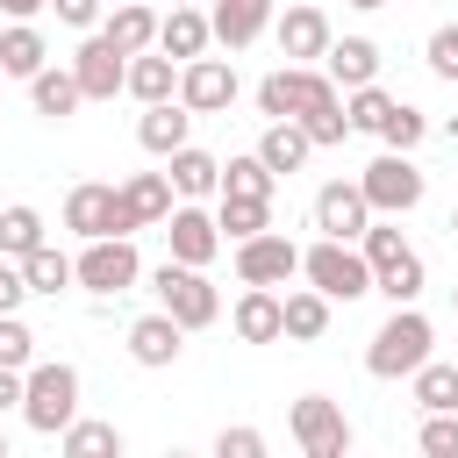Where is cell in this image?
<instances>
[{
    "label": "cell",
    "instance_id": "cell-9",
    "mask_svg": "<svg viewBox=\"0 0 458 458\" xmlns=\"http://www.w3.org/2000/svg\"><path fill=\"white\" fill-rule=\"evenodd\" d=\"M293 272H301V243L286 229H258V236L236 243V279L243 286H286Z\"/></svg>",
    "mask_w": 458,
    "mask_h": 458
},
{
    "label": "cell",
    "instance_id": "cell-20",
    "mask_svg": "<svg viewBox=\"0 0 458 458\" xmlns=\"http://www.w3.org/2000/svg\"><path fill=\"white\" fill-rule=\"evenodd\" d=\"M215 43L222 50H243V43H258L265 29H272V0H215Z\"/></svg>",
    "mask_w": 458,
    "mask_h": 458
},
{
    "label": "cell",
    "instance_id": "cell-45",
    "mask_svg": "<svg viewBox=\"0 0 458 458\" xmlns=\"http://www.w3.org/2000/svg\"><path fill=\"white\" fill-rule=\"evenodd\" d=\"M50 7H57V21H64V29H93L107 0H50Z\"/></svg>",
    "mask_w": 458,
    "mask_h": 458
},
{
    "label": "cell",
    "instance_id": "cell-32",
    "mask_svg": "<svg viewBox=\"0 0 458 458\" xmlns=\"http://www.w3.org/2000/svg\"><path fill=\"white\" fill-rule=\"evenodd\" d=\"M322 329H329V293L322 286H293L286 293V336L293 344H315Z\"/></svg>",
    "mask_w": 458,
    "mask_h": 458
},
{
    "label": "cell",
    "instance_id": "cell-10",
    "mask_svg": "<svg viewBox=\"0 0 458 458\" xmlns=\"http://www.w3.org/2000/svg\"><path fill=\"white\" fill-rule=\"evenodd\" d=\"M286 422H293V444H301L308 458H344V451H351V422H344V408H336L329 394H301Z\"/></svg>",
    "mask_w": 458,
    "mask_h": 458
},
{
    "label": "cell",
    "instance_id": "cell-49",
    "mask_svg": "<svg viewBox=\"0 0 458 458\" xmlns=\"http://www.w3.org/2000/svg\"><path fill=\"white\" fill-rule=\"evenodd\" d=\"M0 458H7V429H0Z\"/></svg>",
    "mask_w": 458,
    "mask_h": 458
},
{
    "label": "cell",
    "instance_id": "cell-31",
    "mask_svg": "<svg viewBox=\"0 0 458 458\" xmlns=\"http://www.w3.org/2000/svg\"><path fill=\"white\" fill-rule=\"evenodd\" d=\"M21 272H29V293H64V286L79 279V258H64L57 243H36V250L21 258Z\"/></svg>",
    "mask_w": 458,
    "mask_h": 458
},
{
    "label": "cell",
    "instance_id": "cell-51",
    "mask_svg": "<svg viewBox=\"0 0 458 458\" xmlns=\"http://www.w3.org/2000/svg\"><path fill=\"white\" fill-rule=\"evenodd\" d=\"M172 7H193V0H172Z\"/></svg>",
    "mask_w": 458,
    "mask_h": 458
},
{
    "label": "cell",
    "instance_id": "cell-36",
    "mask_svg": "<svg viewBox=\"0 0 458 458\" xmlns=\"http://www.w3.org/2000/svg\"><path fill=\"white\" fill-rule=\"evenodd\" d=\"M36 243H43V215H36L29 200L0 208V250H7V258H29Z\"/></svg>",
    "mask_w": 458,
    "mask_h": 458
},
{
    "label": "cell",
    "instance_id": "cell-39",
    "mask_svg": "<svg viewBox=\"0 0 458 458\" xmlns=\"http://www.w3.org/2000/svg\"><path fill=\"white\" fill-rule=\"evenodd\" d=\"M429 458H458V408H429L422 415V437H415Z\"/></svg>",
    "mask_w": 458,
    "mask_h": 458
},
{
    "label": "cell",
    "instance_id": "cell-18",
    "mask_svg": "<svg viewBox=\"0 0 458 458\" xmlns=\"http://www.w3.org/2000/svg\"><path fill=\"white\" fill-rule=\"evenodd\" d=\"M186 136H193V107H186V100H150V107H143V122H136V143H143L150 157L186 150Z\"/></svg>",
    "mask_w": 458,
    "mask_h": 458
},
{
    "label": "cell",
    "instance_id": "cell-40",
    "mask_svg": "<svg viewBox=\"0 0 458 458\" xmlns=\"http://www.w3.org/2000/svg\"><path fill=\"white\" fill-rule=\"evenodd\" d=\"M0 365H14V372H29V365H36V336H29V322H21V315H0Z\"/></svg>",
    "mask_w": 458,
    "mask_h": 458
},
{
    "label": "cell",
    "instance_id": "cell-23",
    "mask_svg": "<svg viewBox=\"0 0 458 458\" xmlns=\"http://www.w3.org/2000/svg\"><path fill=\"white\" fill-rule=\"evenodd\" d=\"M157 21H165V14H150L143 0H114V14L100 21V36H107L114 50H129V57H136V50H150V43H157Z\"/></svg>",
    "mask_w": 458,
    "mask_h": 458
},
{
    "label": "cell",
    "instance_id": "cell-38",
    "mask_svg": "<svg viewBox=\"0 0 458 458\" xmlns=\"http://www.w3.org/2000/svg\"><path fill=\"white\" fill-rule=\"evenodd\" d=\"M422 136H429V114H422V107H408V100H394V114L379 122V143H386V150H415Z\"/></svg>",
    "mask_w": 458,
    "mask_h": 458
},
{
    "label": "cell",
    "instance_id": "cell-41",
    "mask_svg": "<svg viewBox=\"0 0 458 458\" xmlns=\"http://www.w3.org/2000/svg\"><path fill=\"white\" fill-rule=\"evenodd\" d=\"M301 129H308V136H315V150H322V143H344V136H351V114H344V100H329V107L301 114Z\"/></svg>",
    "mask_w": 458,
    "mask_h": 458
},
{
    "label": "cell",
    "instance_id": "cell-19",
    "mask_svg": "<svg viewBox=\"0 0 458 458\" xmlns=\"http://www.w3.org/2000/svg\"><path fill=\"white\" fill-rule=\"evenodd\" d=\"M208 43H215V21H208L200 7H172V14L157 21V50H165V57H179V64L208 57Z\"/></svg>",
    "mask_w": 458,
    "mask_h": 458
},
{
    "label": "cell",
    "instance_id": "cell-2",
    "mask_svg": "<svg viewBox=\"0 0 458 458\" xmlns=\"http://www.w3.org/2000/svg\"><path fill=\"white\" fill-rule=\"evenodd\" d=\"M72 415H79V365L36 358V365H29V394H21V422H29L36 437H64Z\"/></svg>",
    "mask_w": 458,
    "mask_h": 458
},
{
    "label": "cell",
    "instance_id": "cell-15",
    "mask_svg": "<svg viewBox=\"0 0 458 458\" xmlns=\"http://www.w3.org/2000/svg\"><path fill=\"white\" fill-rule=\"evenodd\" d=\"M179 100H186L193 114H222V107L236 100V64H222V57L179 64Z\"/></svg>",
    "mask_w": 458,
    "mask_h": 458
},
{
    "label": "cell",
    "instance_id": "cell-3",
    "mask_svg": "<svg viewBox=\"0 0 458 458\" xmlns=\"http://www.w3.org/2000/svg\"><path fill=\"white\" fill-rule=\"evenodd\" d=\"M329 100H344V86L329 79V72H308V64H279V72H265L258 79V114L265 122H301V114H315V107H329Z\"/></svg>",
    "mask_w": 458,
    "mask_h": 458
},
{
    "label": "cell",
    "instance_id": "cell-24",
    "mask_svg": "<svg viewBox=\"0 0 458 458\" xmlns=\"http://www.w3.org/2000/svg\"><path fill=\"white\" fill-rule=\"evenodd\" d=\"M172 193H179V186H172V172H136V179L122 186V208H129V222H136V229H150V222H165V215H172Z\"/></svg>",
    "mask_w": 458,
    "mask_h": 458
},
{
    "label": "cell",
    "instance_id": "cell-12",
    "mask_svg": "<svg viewBox=\"0 0 458 458\" xmlns=\"http://www.w3.org/2000/svg\"><path fill=\"white\" fill-rule=\"evenodd\" d=\"M365 222H372V200H365V186H358V179H329V186L315 193V229H322V236L358 243V236H365Z\"/></svg>",
    "mask_w": 458,
    "mask_h": 458
},
{
    "label": "cell",
    "instance_id": "cell-4",
    "mask_svg": "<svg viewBox=\"0 0 458 458\" xmlns=\"http://www.w3.org/2000/svg\"><path fill=\"white\" fill-rule=\"evenodd\" d=\"M301 279H308V286H322V293H329V301H344V308L372 293V265H365V250H351L344 236L308 243V250H301Z\"/></svg>",
    "mask_w": 458,
    "mask_h": 458
},
{
    "label": "cell",
    "instance_id": "cell-27",
    "mask_svg": "<svg viewBox=\"0 0 458 458\" xmlns=\"http://www.w3.org/2000/svg\"><path fill=\"white\" fill-rule=\"evenodd\" d=\"M172 165V186H179V200H200V193H222V157H208V150H172L165 157Z\"/></svg>",
    "mask_w": 458,
    "mask_h": 458
},
{
    "label": "cell",
    "instance_id": "cell-11",
    "mask_svg": "<svg viewBox=\"0 0 458 458\" xmlns=\"http://www.w3.org/2000/svg\"><path fill=\"white\" fill-rule=\"evenodd\" d=\"M72 72H79V93H86V100H114V93H129V50H114L107 36H86L79 57H72Z\"/></svg>",
    "mask_w": 458,
    "mask_h": 458
},
{
    "label": "cell",
    "instance_id": "cell-8",
    "mask_svg": "<svg viewBox=\"0 0 458 458\" xmlns=\"http://www.w3.org/2000/svg\"><path fill=\"white\" fill-rule=\"evenodd\" d=\"M64 229L72 236H136V222L122 208V186H100V179L64 193Z\"/></svg>",
    "mask_w": 458,
    "mask_h": 458
},
{
    "label": "cell",
    "instance_id": "cell-26",
    "mask_svg": "<svg viewBox=\"0 0 458 458\" xmlns=\"http://www.w3.org/2000/svg\"><path fill=\"white\" fill-rule=\"evenodd\" d=\"M308 150H315V136H308L293 114H286V122H265V136H258V157H265L272 172H301Z\"/></svg>",
    "mask_w": 458,
    "mask_h": 458
},
{
    "label": "cell",
    "instance_id": "cell-43",
    "mask_svg": "<svg viewBox=\"0 0 458 458\" xmlns=\"http://www.w3.org/2000/svg\"><path fill=\"white\" fill-rule=\"evenodd\" d=\"M215 458H265V429H243V422L222 429L215 437Z\"/></svg>",
    "mask_w": 458,
    "mask_h": 458
},
{
    "label": "cell",
    "instance_id": "cell-17",
    "mask_svg": "<svg viewBox=\"0 0 458 458\" xmlns=\"http://www.w3.org/2000/svg\"><path fill=\"white\" fill-rule=\"evenodd\" d=\"M272 29H279V57H286V64H308V57H322V50L336 43V36H329V14H322V7H286V14L272 21Z\"/></svg>",
    "mask_w": 458,
    "mask_h": 458
},
{
    "label": "cell",
    "instance_id": "cell-29",
    "mask_svg": "<svg viewBox=\"0 0 458 458\" xmlns=\"http://www.w3.org/2000/svg\"><path fill=\"white\" fill-rule=\"evenodd\" d=\"M215 222H222V243H243V236L272 229V200H258V193H222Z\"/></svg>",
    "mask_w": 458,
    "mask_h": 458
},
{
    "label": "cell",
    "instance_id": "cell-1",
    "mask_svg": "<svg viewBox=\"0 0 458 458\" xmlns=\"http://www.w3.org/2000/svg\"><path fill=\"white\" fill-rule=\"evenodd\" d=\"M429 344H437V329H429V315L408 301V308H394V315L372 329V344H365V372H372V379H408V372L429 358Z\"/></svg>",
    "mask_w": 458,
    "mask_h": 458
},
{
    "label": "cell",
    "instance_id": "cell-22",
    "mask_svg": "<svg viewBox=\"0 0 458 458\" xmlns=\"http://www.w3.org/2000/svg\"><path fill=\"white\" fill-rule=\"evenodd\" d=\"M29 100H36V114H50V122H64V114H79V107H86V93H79V72H72V64H43V72L29 79Z\"/></svg>",
    "mask_w": 458,
    "mask_h": 458
},
{
    "label": "cell",
    "instance_id": "cell-21",
    "mask_svg": "<svg viewBox=\"0 0 458 458\" xmlns=\"http://www.w3.org/2000/svg\"><path fill=\"white\" fill-rule=\"evenodd\" d=\"M322 72H329L344 93H351V86H372V79H379V43H372V36H344V43H329V50H322Z\"/></svg>",
    "mask_w": 458,
    "mask_h": 458
},
{
    "label": "cell",
    "instance_id": "cell-53",
    "mask_svg": "<svg viewBox=\"0 0 458 458\" xmlns=\"http://www.w3.org/2000/svg\"><path fill=\"white\" fill-rule=\"evenodd\" d=\"M107 7H114V0H107Z\"/></svg>",
    "mask_w": 458,
    "mask_h": 458
},
{
    "label": "cell",
    "instance_id": "cell-30",
    "mask_svg": "<svg viewBox=\"0 0 458 458\" xmlns=\"http://www.w3.org/2000/svg\"><path fill=\"white\" fill-rule=\"evenodd\" d=\"M57 451H64V458H122V429H114V422H86V415H72L64 437H57Z\"/></svg>",
    "mask_w": 458,
    "mask_h": 458
},
{
    "label": "cell",
    "instance_id": "cell-7",
    "mask_svg": "<svg viewBox=\"0 0 458 458\" xmlns=\"http://www.w3.org/2000/svg\"><path fill=\"white\" fill-rule=\"evenodd\" d=\"M136 279H143V258H136L129 236H86V250H79V286H86L93 301L129 293Z\"/></svg>",
    "mask_w": 458,
    "mask_h": 458
},
{
    "label": "cell",
    "instance_id": "cell-28",
    "mask_svg": "<svg viewBox=\"0 0 458 458\" xmlns=\"http://www.w3.org/2000/svg\"><path fill=\"white\" fill-rule=\"evenodd\" d=\"M43 64H50V50H43V29H36V21H14V29L0 36V72H7V79H36Z\"/></svg>",
    "mask_w": 458,
    "mask_h": 458
},
{
    "label": "cell",
    "instance_id": "cell-44",
    "mask_svg": "<svg viewBox=\"0 0 458 458\" xmlns=\"http://www.w3.org/2000/svg\"><path fill=\"white\" fill-rule=\"evenodd\" d=\"M21 301H29V272H21V258L0 250V315H14Z\"/></svg>",
    "mask_w": 458,
    "mask_h": 458
},
{
    "label": "cell",
    "instance_id": "cell-37",
    "mask_svg": "<svg viewBox=\"0 0 458 458\" xmlns=\"http://www.w3.org/2000/svg\"><path fill=\"white\" fill-rule=\"evenodd\" d=\"M344 114H351V129L379 136V122L394 114V93H379V79H372V86H351V93H344Z\"/></svg>",
    "mask_w": 458,
    "mask_h": 458
},
{
    "label": "cell",
    "instance_id": "cell-5",
    "mask_svg": "<svg viewBox=\"0 0 458 458\" xmlns=\"http://www.w3.org/2000/svg\"><path fill=\"white\" fill-rule=\"evenodd\" d=\"M150 293H157V308L179 315L186 329H208V322L222 315V293L208 286V272H200V265H179V258H165V265L150 272Z\"/></svg>",
    "mask_w": 458,
    "mask_h": 458
},
{
    "label": "cell",
    "instance_id": "cell-50",
    "mask_svg": "<svg viewBox=\"0 0 458 458\" xmlns=\"http://www.w3.org/2000/svg\"><path fill=\"white\" fill-rule=\"evenodd\" d=\"M451 236H458V208H451Z\"/></svg>",
    "mask_w": 458,
    "mask_h": 458
},
{
    "label": "cell",
    "instance_id": "cell-52",
    "mask_svg": "<svg viewBox=\"0 0 458 458\" xmlns=\"http://www.w3.org/2000/svg\"><path fill=\"white\" fill-rule=\"evenodd\" d=\"M451 301H458V286H451Z\"/></svg>",
    "mask_w": 458,
    "mask_h": 458
},
{
    "label": "cell",
    "instance_id": "cell-35",
    "mask_svg": "<svg viewBox=\"0 0 458 458\" xmlns=\"http://www.w3.org/2000/svg\"><path fill=\"white\" fill-rule=\"evenodd\" d=\"M372 293H386L394 308H408V301L422 293V258H415V250H401L394 265H379V272H372Z\"/></svg>",
    "mask_w": 458,
    "mask_h": 458
},
{
    "label": "cell",
    "instance_id": "cell-46",
    "mask_svg": "<svg viewBox=\"0 0 458 458\" xmlns=\"http://www.w3.org/2000/svg\"><path fill=\"white\" fill-rule=\"evenodd\" d=\"M21 394H29V372L0 365V415H7V408H21Z\"/></svg>",
    "mask_w": 458,
    "mask_h": 458
},
{
    "label": "cell",
    "instance_id": "cell-42",
    "mask_svg": "<svg viewBox=\"0 0 458 458\" xmlns=\"http://www.w3.org/2000/svg\"><path fill=\"white\" fill-rule=\"evenodd\" d=\"M422 57H429V72H437V79H458V21H444V29L429 36V50H422Z\"/></svg>",
    "mask_w": 458,
    "mask_h": 458
},
{
    "label": "cell",
    "instance_id": "cell-48",
    "mask_svg": "<svg viewBox=\"0 0 458 458\" xmlns=\"http://www.w3.org/2000/svg\"><path fill=\"white\" fill-rule=\"evenodd\" d=\"M351 7H365V14H372V7H386V0H351Z\"/></svg>",
    "mask_w": 458,
    "mask_h": 458
},
{
    "label": "cell",
    "instance_id": "cell-33",
    "mask_svg": "<svg viewBox=\"0 0 458 458\" xmlns=\"http://www.w3.org/2000/svg\"><path fill=\"white\" fill-rule=\"evenodd\" d=\"M415 408L429 415V408H458V365H437V358H422L415 372Z\"/></svg>",
    "mask_w": 458,
    "mask_h": 458
},
{
    "label": "cell",
    "instance_id": "cell-25",
    "mask_svg": "<svg viewBox=\"0 0 458 458\" xmlns=\"http://www.w3.org/2000/svg\"><path fill=\"white\" fill-rule=\"evenodd\" d=\"M129 93H136L143 107H150V100H179V57H165V50L150 57V50H136V57H129Z\"/></svg>",
    "mask_w": 458,
    "mask_h": 458
},
{
    "label": "cell",
    "instance_id": "cell-47",
    "mask_svg": "<svg viewBox=\"0 0 458 458\" xmlns=\"http://www.w3.org/2000/svg\"><path fill=\"white\" fill-rule=\"evenodd\" d=\"M0 7H7V14H14V21H29V14H43V7H50V0H0Z\"/></svg>",
    "mask_w": 458,
    "mask_h": 458
},
{
    "label": "cell",
    "instance_id": "cell-16",
    "mask_svg": "<svg viewBox=\"0 0 458 458\" xmlns=\"http://www.w3.org/2000/svg\"><path fill=\"white\" fill-rule=\"evenodd\" d=\"M229 322H236L243 344H279V336H286V293H272V286H243V301L229 308Z\"/></svg>",
    "mask_w": 458,
    "mask_h": 458
},
{
    "label": "cell",
    "instance_id": "cell-6",
    "mask_svg": "<svg viewBox=\"0 0 458 458\" xmlns=\"http://www.w3.org/2000/svg\"><path fill=\"white\" fill-rule=\"evenodd\" d=\"M358 186H365L372 215H408V208H422V193H429V179H422V165H415L408 150H379V157L358 172Z\"/></svg>",
    "mask_w": 458,
    "mask_h": 458
},
{
    "label": "cell",
    "instance_id": "cell-34",
    "mask_svg": "<svg viewBox=\"0 0 458 458\" xmlns=\"http://www.w3.org/2000/svg\"><path fill=\"white\" fill-rule=\"evenodd\" d=\"M272 186H279V172H272L258 150H243V157L222 165V193H258V200H272Z\"/></svg>",
    "mask_w": 458,
    "mask_h": 458
},
{
    "label": "cell",
    "instance_id": "cell-14",
    "mask_svg": "<svg viewBox=\"0 0 458 458\" xmlns=\"http://www.w3.org/2000/svg\"><path fill=\"white\" fill-rule=\"evenodd\" d=\"M165 243H172V258H179V265H208V258L222 250V222H215L208 208L179 200V208L165 215Z\"/></svg>",
    "mask_w": 458,
    "mask_h": 458
},
{
    "label": "cell",
    "instance_id": "cell-13",
    "mask_svg": "<svg viewBox=\"0 0 458 458\" xmlns=\"http://www.w3.org/2000/svg\"><path fill=\"white\" fill-rule=\"evenodd\" d=\"M179 351H186V322H179V315L150 308V315H136V322H129V358H136L143 372L179 365Z\"/></svg>",
    "mask_w": 458,
    "mask_h": 458
}]
</instances>
